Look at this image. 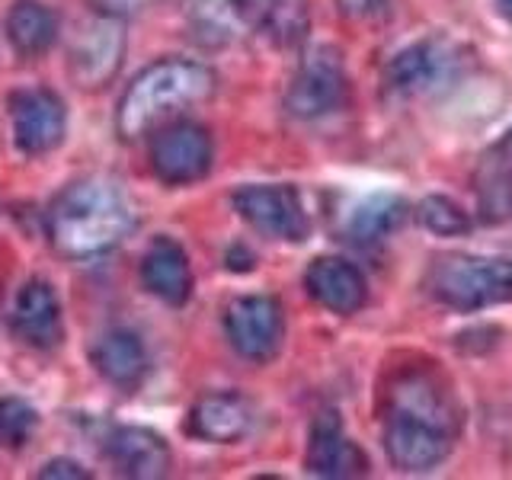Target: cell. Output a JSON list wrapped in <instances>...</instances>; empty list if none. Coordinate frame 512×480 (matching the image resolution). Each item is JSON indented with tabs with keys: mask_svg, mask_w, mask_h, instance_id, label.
I'll return each mask as SVG.
<instances>
[{
	"mask_svg": "<svg viewBox=\"0 0 512 480\" xmlns=\"http://www.w3.org/2000/svg\"><path fill=\"white\" fill-rule=\"evenodd\" d=\"M138 228V215L125 192L103 180L87 176L64 186L48 205V240L64 260H93L116 250Z\"/></svg>",
	"mask_w": 512,
	"mask_h": 480,
	"instance_id": "6da1fadb",
	"label": "cell"
},
{
	"mask_svg": "<svg viewBox=\"0 0 512 480\" xmlns=\"http://www.w3.org/2000/svg\"><path fill=\"white\" fill-rule=\"evenodd\" d=\"M455 407L436 381L410 375L391 391V416L384 426V452L397 471L423 474L439 468L455 445Z\"/></svg>",
	"mask_w": 512,
	"mask_h": 480,
	"instance_id": "7a4b0ae2",
	"label": "cell"
},
{
	"mask_svg": "<svg viewBox=\"0 0 512 480\" xmlns=\"http://www.w3.org/2000/svg\"><path fill=\"white\" fill-rule=\"evenodd\" d=\"M215 93V71L202 61L164 58L148 64L125 87L116 109V132L122 141H138L176 122L186 109Z\"/></svg>",
	"mask_w": 512,
	"mask_h": 480,
	"instance_id": "3957f363",
	"label": "cell"
},
{
	"mask_svg": "<svg viewBox=\"0 0 512 480\" xmlns=\"http://www.w3.org/2000/svg\"><path fill=\"white\" fill-rule=\"evenodd\" d=\"M429 292L445 308L471 314L512 301V260L452 253L429 269Z\"/></svg>",
	"mask_w": 512,
	"mask_h": 480,
	"instance_id": "277c9868",
	"label": "cell"
},
{
	"mask_svg": "<svg viewBox=\"0 0 512 480\" xmlns=\"http://www.w3.org/2000/svg\"><path fill=\"white\" fill-rule=\"evenodd\" d=\"M349 96V77L343 55L333 45H314L304 52L298 71L285 93L288 116L314 122L336 112Z\"/></svg>",
	"mask_w": 512,
	"mask_h": 480,
	"instance_id": "5b68a950",
	"label": "cell"
},
{
	"mask_svg": "<svg viewBox=\"0 0 512 480\" xmlns=\"http://www.w3.org/2000/svg\"><path fill=\"white\" fill-rule=\"evenodd\" d=\"M125 58L122 16L96 10V16L77 26L68 45V71L84 90H100L119 74Z\"/></svg>",
	"mask_w": 512,
	"mask_h": 480,
	"instance_id": "8992f818",
	"label": "cell"
},
{
	"mask_svg": "<svg viewBox=\"0 0 512 480\" xmlns=\"http://www.w3.org/2000/svg\"><path fill=\"white\" fill-rule=\"evenodd\" d=\"M292 0H199L196 29L208 42H228L247 32L266 29L272 36L292 32Z\"/></svg>",
	"mask_w": 512,
	"mask_h": 480,
	"instance_id": "52a82bcc",
	"label": "cell"
},
{
	"mask_svg": "<svg viewBox=\"0 0 512 480\" xmlns=\"http://www.w3.org/2000/svg\"><path fill=\"white\" fill-rule=\"evenodd\" d=\"M224 336L240 359L263 365L285 340V311L272 295H240L224 308Z\"/></svg>",
	"mask_w": 512,
	"mask_h": 480,
	"instance_id": "ba28073f",
	"label": "cell"
},
{
	"mask_svg": "<svg viewBox=\"0 0 512 480\" xmlns=\"http://www.w3.org/2000/svg\"><path fill=\"white\" fill-rule=\"evenodd\" d=\"M215 160L212 135L199 122L176 119L157 128L151 141V170L167 186H192L208 176Z\"/></svg>",
	"mask_w": 512,
	"mask_h": 480,
	"instance_id": "9c48e42d",
	"label": "cell"
},
{
	"mask_svg": "<svg viewBox=\"0 0 512 480\" xmlns=\"http://www.w3.org/2000/svg\"><path fill=\"white\" fill-rule=\"evenodd\" d=\"M10 128L16 151L26 157L52 154L68 135V106L55 93L45 87H26L10 93Z\"/></svg>",
	"mask_w": 512,
	"mask_h": 480,
	"instance_id": "30bf717a",
	"label": "cell"
},
{
	"mask_svg": "<svg viewBox=\"0 0 512 480\" xmlns=\"http://www.w3.org/2000/svg\"><path fill=\"white\" fill-rule=\"evenodd\" d=\"M234 208L253 231L272 240H304L308 237V215L295 186L266 183V186H244L234 192Z\"/></svg>",
	"mask_w": 512,
	"mask_h": 480,
	"instance_id": "8fae6325",
	"label": "cell"
},
{
	"mask_svg": "<svg viewBox=\"0 0 512 480\" xmlns=\"http://www.w3.org/2000/svg\"><path fill=\"white\" fill-rule=\"evenodd\" d=\"M455 68V52L445 42L426 39L400 48L384 68V93L391 96H416L432 87H439L442 80Z\"/></svg>",
	"mask_w": 512,
	"mask_h": 480,
	"instance_id": "7c38bea8",
	"label": "cell"
},
{
	"mask_svg": "<svg viewBox=\"0 0 512 480\" xmlns=\"http://www.w3.org/2000/svg\"><path fill=\"white\" fill-rule=\"evenodd\" d=\"M10 327L16 340L32 349H55L64 336L61 301L55 285L45 279H29L13 301Z\"/></svg>",
	"mask_w": 512,
	"mask_h": 480,
	"instance_id": "4fadbf2b",
	"label": "cell"
},
{
	"mask_svg": "<svg viewBox=\"0 0 512 480\" xmlns=\"http://www.w3.org/2000/svg\"><path fill=\"white\" fill-rule=\"evenodd\" d=\"M106 458L122 477L132 480H157L170 474V445L160 432L148 426H119L106 439Z\"/></svg>",
	"mask_w": 512,
	"mask_h": 480,
	"instance_id": "5bb4252c",
	"label": "cell"
},
{
	"mask_svg": "<svg viewBox=\"0 0 512 480\" xmlns=\"http://www.w3.org/2000/svg\"><path fill=\"white\" fill-rule=\"evenodd\" d=\"M304 464H308L311 474L330 477V480L368 474V458H365V452L346 436L343 420L336 413H320L317 420H314Z\"/></svg>",
	"mask_w": 512,
	"mask_h": 480,
	"instance_id": "9a60e30c",
	"label": "cell"
},
{
	"mask_svg": "<svg viewBox=\"0 0 512 480\" xmlns=\"http://www.w3.org/2000/svg\"><path fill=\"white\" fill-rule=\"evenodd\" d=\"M253 429V407L234 391L205 394L189 410V436L215 445H234Z\"/></svg>",
	"mask_w": 512,
	"mask_h": 480,
	"instance_id": "2e32d148",
	"label": "cell"
},
{
	"mask_svg": "<svg viewBox=\"0 0 512 480\" xmlns=\"http://www.w3.org/2000/svg\"><path fill=\"white\" fill-rule=\"evenodd\" d=\"M308 295L330 314H356L365 304V276L340 256H317L304 272Z\"/></svg>",
	"mask_w": 512,
	"mask_h": 480,
	"instance_id": "e0dca14e",
	"label": "cell"
},
{
	"mask_svg": "<svg viewBox=\"0 0 512 480\" xmlns=\"http://www.w3.org/2000/svg\"><path fill=\"white\" fill-rule=\"evenodd\" d=\"M141 285L170 308H183L192 295V266L173 237H157L141 256Z\"/></svg>",
	"mask_w": 512,
	"mask_h": 480,
	"instance_id": "ac0fdd59",
	"label": "cell"
},
{
	"mask_svg": "<svg viewBox=\"0 0 512 480\" xmlns=\"http://www.w3.org/2000/svg\"><path fill=\"white\" fill-rule=\"evenodd\" d=\"M90 365L96 368V375L112 384V388L132 391L141 384V378L148 375V349H144L138 333L116 327L93 340Z\"/></svg>",
	"mask_w": 512,
	"mask_h": 480,
	"instance_id": "d6986e66",
	"label": "cell"
},
{
	"mask_svg": "<svg viewBox=\"0 0 512 480\" xmlns=\"http://www.w3.org/2000/svg\"><path fill=\"white\" fill-rule=\"evenodd\" d=\"M474 186L480 221L503 224L512 218V128L480 157Z\"/></svg>",
	"mask_w": 512,
	"mask_h": 480,
	"instance_id": "ffe728a7",
	"label": "cell"
},
{
	"mask_svg": "<svg viewBox=\"0 0 512 480\" xmlns=\"http://www.w3.org/2000/svg\"><path fill=\"white\" fill-rule=\"evenodd\" d=\"M7 42L20 58H39L58 39V13L42 0H13L7 13Z\"/></svg>",
	"mask_w": 512,
	"mask_h": 480,
	"instance_id": "44dd1931",
	"label": "cell"
},
{
	"mask_svg": "<svg viewBox=\"0 0 512 480\" xmlns=\"http://www.w3.org/2000/svg\"><path fill=\"white\" fill-rule=\"evenodd\" d=\"M407 212L410 208L400 196H391V192H375V196H365L362 202L352 205L343 231L352 244L372 247V244H381L384 237H391L400 224L407 221Z\"/></svg>",
	"mask_w": 512,
	"mask_h": 480,
	"instance_id": "7402d4cb",
	"label": "cell"
},
{
	"mask_svg": "<svg viewBox=\"0 0 512 480\" xmlns=\"http://www.w3.org/2000/svg\"><path fill=\"white\" fill-rule=\"evenodd\" d=\"M39 429V410L23 397H0V452H16L32 442Z\"/></svg>",
	"mask_w": 512,
	"mask_h": 480,
	"instance_id": "603a6c76",
	"label": "cell"
},
{
	"mask_svg": "<svg viewBox=\"0 0 512 480\" xmlns=\"http://www.w3.org/2000/svg\"><path fill=\"white\" fill-rule=\"evenodd\" d=\"M416 218H420L423 228L436 237H461L471 231L468 212L448 196H426L416 205Z\"/></svg>",
	"mask_w": 512,
	"mask_h": 480,
	"instance_id": "cb8c5ba5",
	"label": "cell"
},
{
	"mask_svg": "<svg viewBox=\"0 0 512 480\" xmlns=\"http://www.w3.org/2000/svg\"><path fill=\"white\" fill-rule=\"evenodd\" d=\"M39 477H52V480H58V477H64V480H90L93 474L84 468L80 461H71V458H52V461H45L42 464V471H39Z\"/></svg>",
	"mask_w": 512,
	"mask_h": 480,
	"instance_id": "d4e9b609",
	"label": "cell"
},
{
	"mask_svg": "<svg viewBox=\"0 0 512 480\" xmlns=\"http://www.w3.org/2000/svg\"><path fill=\"white\" fill-rule=\"evenodd\" d=\"M336 7L349 20H375L384 13V0H336Z\"/></svg>",
	"mask_w": 512,
	"mask_h": 480,
	"instance_id": "484cf974",
	"label": "cell"
},
{
	"mask_svg": "<svg viewBox=\"0 0 512 480\" xmlns=\"http://www.w3.org/2000/svg\"><path fill=\"white\" fill-rule=\"evenodd\" d=\"M96 10L103 13H116V16H125V13H135L141 10L144 4H151V0H90Z\"/></svg>",
	"mask_w": 512,
	"mask_h": 480,
	"instance_id": "4316f807",
	"label": "cell"
},
{
	"mask_svg": "<svg viewBox=\"0 0 512 480\" xmlns=\"http://www.w3.org/2000/svg\"><path fill=\"white\" fill-rule=\"evenodd\" d=\"M503 7H506V10L512 13V0H503Z\"/></svg>",
	"mask_w": 512,
	"mask_h": 480,
	"instance_id": "83f0119b",
	"label": "cell"
}]
</instances>
